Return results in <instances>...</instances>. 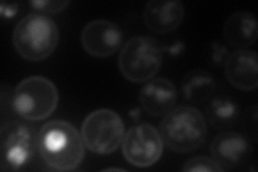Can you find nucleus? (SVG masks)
<instances>
[{"instance_id": "17", "label": "nucleus", "mask_w": 258, "mask_h": 172, "mask_svg": "<svg viewBox=\"0 0 258 172\" xmlns=\"http://www.w3.org/2000/svg\"><path fill=\"white\" fill-rule=\"evenodd\" d=\"M224 169L214 159L206 156L194 157L185 162L183 171H210L221 172Z\"/></svg>"}, {"instance_id": "20", "label": "nucleus", "mask_w": 258, "mask_h": 172, "mask_svg": "<svg viewBox=\"0 0 258 172\" xmlns=\"http://www.w3.org/2000/svg\"><path fill=\"white\" fill-rule=\"evenodd\" d=\"M228 55H227V50H226V47L221 46L219 43L215 42V50H214V62L216 63H222L224 60V63L227 59Z\"/></svg>"}, {"instance_id": "1", "label": "nucleus", "mask_w": 258, "mask_h": 172, "mask_svg": "<svg viewBox=\"0 0 258 172\" xmlns=\"http://www.w3.org/2000/svg\"><path fill=\"white\" fill-rule=\"evenodd\" d=\"M84 142L78 129L66 121H51L38 134V152L53 170L77 169L84 158Z\"/></svg>"}, {"instance_id": "4", "label": "nucleus", "mask_w": 258, "mask_h": 172, "mask_svg": "<svg viewBox=\"0 0 258 172\" xmlns=\"http://www.w3.org/2000/svg\"><path fill=\"white\" fill-rule=\"evenodd\" d=\"M164 59V46L149 36L134 37L123 45L118 56V68L123 77L143 83L154 78Z\"/></svg>"}, {"instance_id": "3", "label": "nucleus", "mask_w": 258, "mask_h": 172, "mask_svg": "<svg viewBox=\"0 0 258 172\" xmlns=\"http://www.w3.org/2000/svg\"><path fill=\"white\" fill-rule=\"evenodd\" d=\"M15 51L24 60L40 62L50 57L59 42V29L48 16L28 14L13 30Z\"/></svg>"}, {"instance_id": "6", "label": "nucleus", "mask_w": 258, "mask_h": 172, "mask_svg": "<svg viewBox=\"0 0 258 172\" xmlns=\"http://www.w3.org/2000/svg\"><path fill=\"white\" fill-rule=\"evenodd\" d=\"M0 168L19 171L34 159L38 151V134L35 127L23 121L8 122L0 129Z\"/></svg>"}, {"instance_id": "19", "label": "nucleus", "mask_w": 258, "mask_h": 172, "mask_svg": "<svg viewBox=\"0 0 258 172\" xmlns=\"http://www.w3.org/2000/svg\"><path fill=\"white\" fill-rule=\"evenodd\" d=\"M0 11H2V14L6 16V18H11V16L19 11V5L15 3H3L2 6H0Z\"/></svg>"}, {"instance_id": "14", "label": "nucleus", "mask_w": 258, "mask_h": 172, "mask_svg": "<svg viewBox=\"0 0 258 172\" xmlns=\"http://www.w3.org/2000/svg\"><path fill=\"white\" fill-rule=\"evenodd\" d=\"M223 35L231 46L247 47L257 40V21L255 15L247 11L233 13L224 24Z\"/></svg>"}, {"instance_id": "2", "label": "nucleus", "mask_w": 258, "mask_h": 172, "mask_svg": "<svg viewBox=\"0 0 258 172\" xmlns=\"http://www.w3.org/2000/svg\"><path fill=\"white\" fill-rule=\"evenodd\" d=\"M159 134L170 150L176 153H190L206 142L207 122L197 109L181 105L166 114L160 122Z\"/></svg>"}, {"instance_id": "21", "label": "nucleus", "mask_w": 258, "mask_h": 172, "mask_svg": "<svg viewBox=\"0 0 258 172\" xmlns=\"http://www.w3.org/2000/svg\"><path fill=\"white\" fill-rule=\"evenodd\" d=\"M106 171H122V170H124V169H120V168H107V169H104Z\"/></svg>"}, {"instance_id": "9", "label": "nucleus", "mask_w": 258, "mask_h": 172, "mask_svg": "<svg viewBox=\"0 0 258 172\" xmlns=\"http://www.w3.org/2000/svg\"><path fill=\"white\" fill-rule=\"evenodd\" d=\"M123 31L108 20H95L84 26L81 32V43L94 57L106 59L114 55L123 45Z\"/></svg>"}, {"instance_id": "5", "label": "nucleus", "mask_w": 258, "mask_h": 172, "mask_svg": "<svg viewBox=\"0 0 258 172\" xmlns=\"http://www.w3.org/2000/svg\"><path fill=\"white\" fill-rule=\"evenodd\" d=\"M12 108L22 119L41 121L57 108L59 95L53 82L42 76H31L20 82L12 94Z\"/></svg>"}, {"instance_id": "12", "label": "nucleus", "mask_w": 258, "mask_h": 172, "mask_svg": "<svg viewBox=\"0 0 258 172\" xmlns=\"http://www.w3.org/2000/svg\"><path fill=\"white\" fill-rule=\"evenodd\" d=\"M184 14V6L177 0H151L144 7L143 21L151 31L164 35L181 25Z\"/></svg>"}, {"instance_id": "15", "label": "nucleus", "mask_w": 258, "mask_h": 172, "mask_svg": "<svg viewBox=\"0 0 258 172\" xmlns=\"http://www.w3.org/2000/svg\"><path fill=\"white\" fill-rule=\"evenodd\" d=\"M181 87L185 99L192 103H201L213 95L216 81L209 71L194 69L183 78Z\"/></svg>"}, {"instance_id": "7", "label": "nucleus", "mask_w": 258, "mask_h": 172, "mask_svg": "<svg viewBox=\"0 0 258 172\" xmlns=\"http://www.w3.org/2000/svg\"><path fill=\"white\" fill-rule=\"evenodd\" d=\"M125 136L123 120L110 109L91 112L82 124V139L87 150L95 154H110L122 144Z\"/></svg>"}, {"instance_id": "13", "label": "nucleus", "mask_w": 258, "mask_h": 172, "mask_svg": "<svg viewBox=\"0 0 258 172\" xmlns=\"http://www.w3.org/2000/svg\"><path fill=\"white\" fill-rule=\"evenodd\" d=\"M139 100L143 110L150 116H166L177 101V92L170 80L156 78L142 87Z\"/></svg>"}, {"instance_id": "11", "label": "nucleus", "mask_w": 258, "mask_h": 172, "mask_svg": "<svg viewBox=\"0 0 258 172\" xmlns=\"http://www.w3.org/2000/svg\"><path fill=\"white\" fill-rule=\"evenodd\" d=\"M258 57L254 51L237 50L224 63L225 76L229 83L240 91H254L258 86Z\"/></svg>"}, {"instance_id": "10", "label": "nucleus", "mask_w": 258, "mask_h": 172, "mask_svg": "<svg viewBox=\"0 0 258 172\" xmlns=\"http://www.w3.org/2000/svg\"><path fill=\"white\" fill-rule=\"evenodd\" d=\"M210 152L223 169H237L247 162L253 150L245 136L236 132H224L215 136Z\"/></svg>"}, {"instance_id": "16", "label": "nucleus", "mask_w": 258, "mask_h": 172, "mask_svg": "<svg viewBox=\"0 0 258 172\" xmlns=\"http://www.w3.org/2000/svg\"><path fill=\"white\" fill-rule=\"evenodd\" d=\"M208 120L213 127L228 128L236 124L240 117V108L236 100L228 96H216L206 106Z\"/></svg>"}, {"instance_id": "8", "label": "nucleus", "mask_w": 258, "mask_h": 172, "mask_svg": "<svg viewBox=\"0 0 258 172\" xmlns=\"http://www.w3.org/2000/svg\"><path fill=\"white\" fill-rule=\"evenodd\" d=\"M122 150L126 160L136 167H150L159 160L164 141L158 130L150 124L132 127L125 134Z\"/></svg>"}, {"instance_id": "18", "label": "nucleus", "mask_w": 258, "mask_h": 172, "mask_svg": "<svg viewBox=\"0 0 258 172\" xmlns=\"http://www.w3.org/2000/svg\"><path fill=\"white\" fill-rule=\"evenodd\" d=\"M29 5L35 10L46 13H58L63 11L70 5V2H51V0H36L30 2Z\"/></svg>"}]
</instances>
